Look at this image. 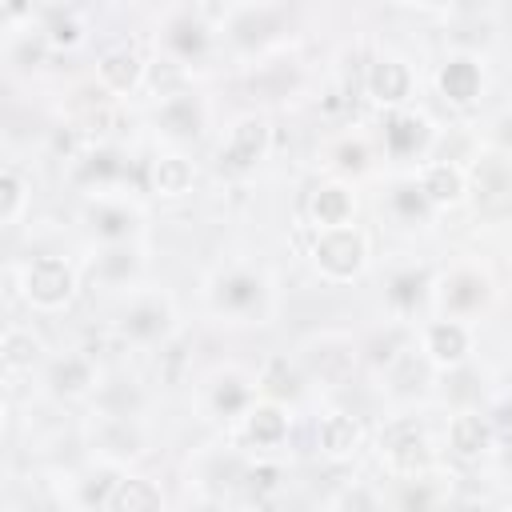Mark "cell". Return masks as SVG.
<instances>
[{
    "instance_id": "6da1fadb",
    "label": "cell",
    "mask_w": 512,
    "mask_h": 512,
    "mask_svg": "<svg viewBox=\"0 0 512 512\" xmlns=\"http://www.w3.org/2000/svg\"><path fill=\"white\" fill-rule=\"evenodd\" d=\"M312 260L328 280H352V276H360V268L368 260V240L352 224H324L316 232Z\"/></svg>"
},
{
    "instance_id": "7a4b0ae2",
    "label": "cell",
    "mask_w": 512,
    "mask_h": 512,
    "mask_svg": "<svg viewBox=\"0 0 512 512\" xmlns=\"http://www.w3.org/2000/svg\"><path fill=\"white\" fill-rule=\"evenodd\" d=\"M24 296L36 308H60L72 296V268L60 256H36L24 268Z\"/></svg>"
},
{
    "instance_id": "3957f363",
    "label": "cell",
    "mask_w": 512,
    "mask_h": 512,
    "mask_svg": "<svg viewBox=\"0 0 512 512\" xmlns=\"http://www.w3.org/2000/svg\"><path fill=\"white\" fill-rule=\"evenodd\" d=\"M268 152V124L260 116H240L228 132V144L220 148V160L232 168H248Z\"/></svg>"
},
{
    "instance_id": "277c9868",
    "label": "cell",
    "mask_w": 512,
    "mask_h": 512,
    "mask_svg": "<svg viewBox=\"0 0 512 512\" xmlns=\"http://www.w3.org/2000/svg\"><path fill=\"white\" fill-rule=\"evenodd\" d=\"M472 348V336L460 320H436L424 328V352L436 360V364H460Z\"/></svg>"
},
{
    "instance_id": "5b68a950",
    "label": "cell",
    "mask_w": 512,
    "mask_h": 512,
    "mask_svg": "<svg viewBox=\"0 0 512 512\" xmlns=\"http://www.w3.org/2000/svg\"><path fill=\"white\" fill-rule=\"evenodd\" d=\"M408 88H412V72H408L404 60L384 56V60L372 64V72H368V92H372V100H380V104H400V100L408 96Z\"/></svg>"
},
{
    "instance_id": "8992f818",
    "label": "cell",
    "mask_w": 512,
    "mask_h": 512,
    "mask_svg": "<svg viewBox=\"0 0 512 512\" xmlns=\"http://www.w3.org/2000/svg\"><path fill=\"white\" fill-rule=\"evenodd\" d=\"M420 192L432 200V204H456L464 196V176L460 168H452L448 160H432L424 164L420 172Z\"/></svg>"
},
{
    "instance_id": "52a82bcc",
    "label": "cell",
    "mask_w": 512,
    "mask_h": 512,
    "mask_svg": "<svg viewBox=\"0 0 512 512\" xmlns=\"http://www.w3.org/2000/svg\"><path fill=\"white\" fill-rule=\"evenodd\" d=\"M380 444H384V456L392 460V468H400V472H412L424 460V436L416 424H392Z\"/></svg>"
},
{
    "instance_id": "ba28073f",
    "label": "cell",
    "mask_w": 512,
    "mask_h": 512,
    "mask_svg": "<svg viewBox=\"0 0 512 512\" xmlns=\"http://www.w3.org/2000/svg\"><path fill=\"white\" fill-rule=\"evenodd\" d=\"M356 444H360V424H356L352 416L332 412V416L320 420V452H324V456H332V460L352 456Z\"/></svg>"
},
{
    "instance_id": "9c48e42d",
    "label": "cell",
    "mask_w": 512,
    "mask_h": 512,
    "mask_svg": "<svg viewBox=\"0 0 512 512\" xmlns=\"http://www.w3.org/2000/svg\"><path fill=\"white\" fill-rule=\"evenodd\" d=\"M448 440H452V452L456 456H480V452H488L492 432H488V424L476 412H460L448 424Z\"/></svg>"
},
{
    "instance_id": "30bf717a",
    "label": "cell",
    "mask_w": 512,
    "mask_h": 512,
    "mask_svg": "<svg viewBox=\"0 0 512 512\" xmlns=\"http://www.w3.org/2000/svg\"><path fill=\"white\" fill-rule=\"evenodd\" d=\"M100 80H104L112 92H128V88H136V84L144 80V64H140L136 52L116 48V52H108V56L100 60Z\"/></svg>"
},
{
    "instance_id": "8fae6325",
    "label": "cell",
    "mask_w": 512,
    "mask_h": 512,
    "mask_svg": "<svg viewBox=\"0 0 512 512\" xmlns=\"http://www.w3.org/2000/svg\"><path fill=\"white\" fill-rule=\"evenodd\" d=\"M168 316H172V312H168L164 300H140V304L124 316V332L136 336V340H156V336H164Z\"/></svg>"
},
{
    "instance_id": "7c38bea8",
    "label": "cell",
    "mask_w": 512,
    "mask_h": 512,
    "mask_svg": "<svg viewBox=\"0 0 512 512\" xmlns=\"http://www.w3.org/2000/svg\"><path fill=\"white\" fill-rule=\"evenodd\" d=\"M440 88L448 92V100L456 104H468L476 92H480V68L472 60H448V68L440 72Z\"/></svg>"
},
{
    "instance_id": "4fadbf2b",
    "label": "cell",
    "mask_w": 512,
    "mask_h": 512,
    "mask_svg": "<svg viewBox=\"0 0 512 512\" xmlns=\"http://www.w3.org/2000/svg\"><path fill=\"white\" fill-rule=\"evenodd\" d=\"M312 220L324 228V224H352V196L348 188L340 184H328L312 196Z\"/></svg>"
},
{
    "instance_id": "5bb4252c",
    "label": "cell",
    "mask_w": 512,
    "mask_h": 512,
    "mask_svg": "<svg viewBox=\"0 0 512 512\" xmlns=\"http://www.w3.org/2000/svg\"><path fill=\"white\" fill-rule=\"evenodd\" d=\"M152 184L160 196H180L192 188V164L184 156H160L152 164Z\"/></svg>"
},
{
    "instance_id": "9a60e30c",
    "label": "cell",
    "mask_w": 512,
    "mask_h": 512,
    "mask_svg": "<svg viewBox=\"0 0 512 512\" xmlns=\"http://www.w3.org/2000/svg\"><path fill=\"white\" fill-rule=\"evenodd\" d=\"M108 504L112 508H156L160 504V492L156 488H148L144 480H116V492L108 496Z\"/></svg>"
},
{
    "instance_id": "2e32d148",
    "label": "cell",
    "mask_w": 512,
    "mask_h": 512,
    "mask_svg": "<svg viewBox=\"0 0 512 512\" xmlns=\"http://www.w3.org/2000/svg\"><path fill=\"white\" fill-rule=\"evenodd\" d=\"M248 432H252V440L256 444H280L284 440V416H280V408H252L248 412Z\"/></svg>"
},
{
    "instance_id": "e0dca14e",
    "label": "cell",
    "mask_w": 512,
    "mask_h": 512,
    "mask_svg": "<svg viewBox=\"0 0 512 512\" xmlns=\"http://www.w3.org/2000/svg\"><path fill=\"white\" fill-rule=\"evenodd\" d=\"M20 200H24V192H20V180H16V172H4V220H8V224L16 220V212H20Z\"/></svg>"
}]
</instances>
